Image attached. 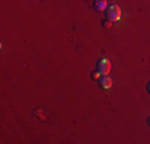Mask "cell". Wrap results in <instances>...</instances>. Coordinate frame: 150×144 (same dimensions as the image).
Instances as JSON below:
<instances>
[{
	"label": "cell",
	"mask_w": 150,
	"mask_h": 144,
	"mask_svg": "<svg viewBox=\"0 0 150 144\" xmlns=\"http://www.w3.org/2000/svg\"><path fill=\"white\" fill-rule=\"evenodd\" d=\"M104 13H105V18H107V19H110L112 23L120 21V18H121V8L118 5H109Z\"/></svg>",
	"instance_id": "cell-1"
},
{
	"label": "cell",
	"mask_w": 150,
	"mask_h": 144,
	"mask_svg": "<svg viewBox=\"0 0 150 144\" xmlns=\"http://www.w3.org/2000/svg\"><path fill=\"white\" fill-rule=\"evenodd\" d=\"M96 69L101 72V75H107L110 72V69H112V64H110V61L107 58H101L98 61V64H96Z\"/></svg>",
	"instance_id": "cell-2"
},
{
	"label": "cell",
	"mask_w": 150,
	"mask_h": 144,
	"mask_svg": "<svg viewBox=\"0 0 150 144\" xmlns=\"http://www.w3.org/2000/svg\"><path fill=\"white\" fill-rule=\"evenodd\" d=\"M107 0H94V3H93V8L96 10V11H99V13H102V11H105L107 10Z\"/></svg>",
	"instance_id": "cell-3"
},
{
	"label": "cell",
	"mask_w": 150,
	"mask_h": 144,
	"mask_svg": "<svg viewBox=\"0 0 150 144\" xmlns=\"http://www.w3.org/2000/svg\"><path fill=\"white\" fill-rule=\"evenodd\" d=\"M99 85H101L104 90H109L110 86H112V77H109V74L102 75V77L99 78Z\"/></svg>",
	"instance_id": "cell-4"
},
{
	"label": "cell",
	"mask_w": 150,
	"mask_h": 144,
	"mask_svg": "<svg viewBox=\"0 0 150 144\" xmlns=\"http://www.w3.org/2000/svg\"><path fill=\"white\" fill-rule=\"evenodd\" d=\"M91 78H93V80H99V78H101V72H99L98 69L93 71L91 72Z\"/></svg>",
	"instance_id": "cell-5"
},
{
	"label": "cell",
	"mask_w": 150,
	"mask_h": 144,
	"mask_svg": "<svg viewBox=\"0 0 150 144\" xmlns=\"http://www.w3.org/2000/svg\"><path fill=\"white\" fill-rule=\"evenodd\" d=\"M102 26H104L105 29H109V27H112V21H110V19H107V18H105V19H104V21H102Z\"/></svg>",
	"instance_id": "cell-6"
},
{
	"label": "cell",
	"mask_w": 150,
	"mask_h": 144,
	"mask_svg": "<svg viewBox=\"0 0 150 144\" xmlns=\"http://www.w3.org/2000/svg\"><path fill=\"white\" fill-rule=\"evenodd\" d=\"M147 91L150 93V82H149V83H147Z\"/></svg>",
	"instance_id": "cell-7"
},
{
	"label": "cell",
	"mask_w": 150,
	"mask_h": 144,
	"mask_svg": "<svg viewBox=\"0 0 150 144\" xmlns=\"http://www.w3.org/2000/svg\"><path fill=\"white\" fill-rule=\"evenodd\" d=\"M147 123H149V125H150V117H149V118H147Z\"/></svg>",
	"instance_id": "cell-8"
}]
</instances>
